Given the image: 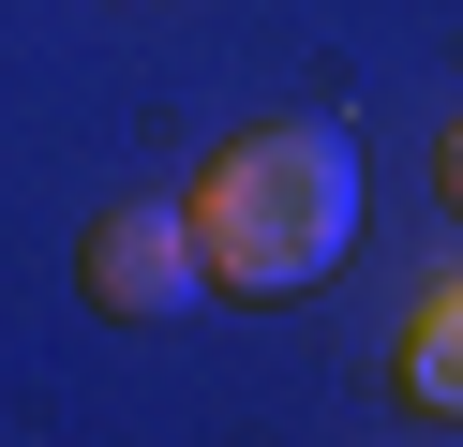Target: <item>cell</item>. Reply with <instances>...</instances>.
I'll use <instances>...</instances> for the list:
<instances>
[{"label":"cell","instance_id":"cell-3","mask_svg":"<svg viewBox=\"0 0 463 447\" xmlns=\"http://www.w3.org/2000/svg\"><path fill=\"white\" fill-rule=\"evenodd\" d=\"M389 373H403V403H419V417H463V268H433V284H419Z\"/></svg>","mask_w":463,"mask_h":447},{"label":"cell","instance_id":"cell-2","mask_svg":"<svg viewBox=\"0 0 463 447\" xmlns=\"http://www.w3.org/2000/svg\"><path fill=\"white\" fill-rule=\"evenodd\" d=\"M75 284L105 298V313H180V298H210V268H194V224L180 209H90V238H75Z\"/></svg>","mask_w":463,"mask_h":447},{"label":"cell","instance_id":"cell-4","mask_svg":"<svg viewBox=\"0 0 463 447\" xmlns=\"http://www.w3.org/2000/svg\"><path fill=\"white\" fill-rule=\"evenodd\" d=\"M433 194L463 209V119H449V135H433Z\"/></svg>","mask_w":463,"mask_h":447},{"label":"cell","instance_id":"cell-1","mask_svg":"<svg viewBox=\"0 0 463 447\" xmlns=\"http://www.w3.org/2000/svg\"><path fill=\"white\" fill-rule=\"evenodd\" d=\"M180 224H194L210 298L329 284V268L359 254V135H344V119H254V135H224L210 164H194Z\"/></svg>","mask_w":463,"mask_h":447}]
</instances>
